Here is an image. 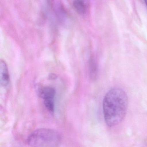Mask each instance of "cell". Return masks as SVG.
<instances>
[{"instance_id": "cell-6", "label": "cell", "mask_w": 147, "mask_h": 147, "mask_svg": "<svg viewBox=\"0 0 147 147\" xmlns=\"http://www.w3.org/2000/svg\"><path fill=\"white\" fill-rule=\"evenodd\" d=\"M45 106L47 109L51 113L55 111V101L54 99H46L44 100Z\"/></svg>"}, {"instance_id": "cell-4", "label": "cell", "mask_w": 147, "mask_h": 147, "mask_svg": "<svg viewBox=\"0 0 147 147\" xmlns=\"http://www.w3.org/2000/svg\"><path fill=\"white\" fill-rule=\"evenodd\" d=\"M39 96L44 100L53 99L55 98L56 91L54 88L51 86H46L40 89L39 92Z\"/></svg>"}, {"instance_id": "cell-7", "label": "cell", "mask_w": 147, "mask_h": 147, "mask_svg": "<svg viewBox=\"0 0 147 147\" xmlns=\"http://www.w3.org/2000/svg\"><path fill=\"white\" fill-rule=\"evenodd\" d=\"M89 69H90V74L92 76V77L94 78L96 75V64L93 60L90 61L89 63Z\"/></svg>"}, {"instance_id": "cell-8", "label": "cell", "mask_w": 147, "mask_h": 147, "mask_svg": "<svg viewBox=\"0 0 147 147\" xmlns=\"http://www.w3.org/2000/svg\"><path fill=\"white\" fill-rule=\"evenodd\" d=\"M144 2H145V4H146V6L147 7V0H144Z\"/></svg>"}, {"instance_id": "cell-1", "label": "cell", "mask_w": 147, "mask_h": 147, "mask_svg": "<svg viewBox=\"0 0 147 147\" xmlns=\"http://www.w3.org/2000/svg\"><path fill=\"white\" fill-rule=\"evenodd\" d=\"M128 106V97L123 89L116 87L109 90L103 101L104 119L107 126L113 127L120 123L125 117Z\"/></svg>"}, {"instance_id": "cell-5", "label": "cell", "mask_w": 147, "mask_h": 147, "mask_svg": "<svg viewBox=\"0 0 147 147\" xmlns=\"http://www.w3.org/2000/svg\"><path fill=\"white\" fill-rule=\"evenodd\" d=\"M74 7L79 14H84L86 12V5L83 0H75Z\"/></svg>"}, {"instance_id": "cell-2", "label": "cell", "mask_w": 147, "mask_h": 147, "mask_svg": "<svg viewBox=\"0 0 147 147\" xmlns=\"http://www.w3.org/2000/svg\"><path fill=\"white\" fill-rule=\"evenodd\" d=\"M61 141V136L58 131L48 128H41L34 131L26 140L29 146L36 147H56Z\"/></svg>"}, {"instance_id": "cell-3", "label": "cell", "mask_w": 147, "mask_h": 147, "mask_svg": "<svg viewBox=\"0 0 147 147\" xmlns=\"http://www.w3.org/2000/svg\"><path fill=\"white\" fill-rule=\"evenodd\" d=\"M10 82V76L8 67L5 62L3 60L0 62V83L1 86H7Z\"/></svg>"}]
</instances>
